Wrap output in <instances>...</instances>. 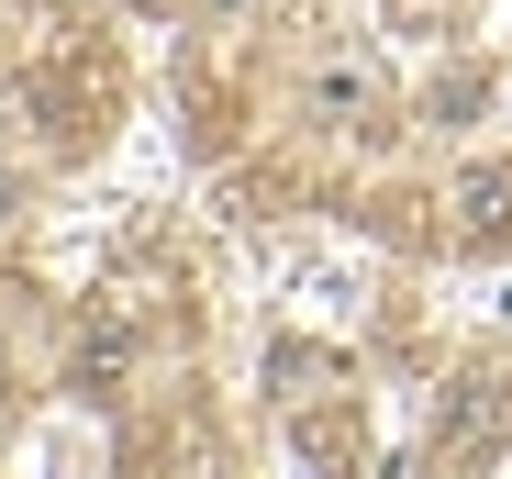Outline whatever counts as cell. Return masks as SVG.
<instances>
[{"mask_svg": "<svg viewBox=\"0 0 512 479\" xmlns=\"http://www.w3.org/2000/svg\"><path fill=\"white\" fill-rule=\"evenodd\" d=\"M457 234H468V246H501V234H512V168H479L457 190Z\"/></svg>", "mask_w": 512, "mask_h": 479, "instance_id": "1", "label": "cell"}, {"mask_svg": "<svg viewBox=\"0 0 512 479\" xmlns=\"http://www.w3.org/2000/svg\"><path fill=\"white\" fill-rule=\"evenodd\" d=\"M123 368H134V324H123V312H112V324H101L90 346H78V379H90V390H112Z\"/></svg>", "mask_w": 512, "mask_h": 479, "instance_id": "3", "label": "cell"}, {"mask_svg": "<svg viewBox=\"0 0 512 479\" xmlns=\"http://www.w3.org/2000/svg\"><path fill=\"white\" fill-rule=\"evenodd\" d=\"M0 212H12V190H0Z\"/></svg>", "mask_w": 512, "mask_h": 479, "instance_id": "4", "label": "cell"}, {"mask_svg": "<svg viewBox=\"0 0 512 479\" xmlns=\"http://www.w3.org/2000/svg\"><path fill=\"white\" fill-rule=\"evenodd\" d=\"M501 424H512V402L479 379L468 402H457V424H435V446H446V457H479V446H501Z\"/></svg>", "mask_w": 512, "mask_h": 479, "instance_id": "2", "label": "cell"}]
</instances>
